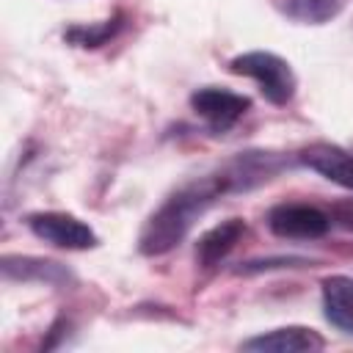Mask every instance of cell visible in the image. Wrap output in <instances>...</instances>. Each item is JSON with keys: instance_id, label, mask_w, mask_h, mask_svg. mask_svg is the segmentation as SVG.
<instances>
[{"instance_id": "obj_1", "label": "cell", "mask_w": 353, "mask_h": 353, "mask_svg": "<svg viewBox=\"0 0 353 353\" xmlns=\"http://www.w3.org/2000/svg\"><path fill=\"white\" fill-rule=\"evenodd\" d=\"M229 196L218 171L196 176L176 188L143 223L138 234V251L143 256H163L174 251L196 226V221L218 201Z\"/></svg>"}, {"instance_id": "obj_2", "label": "cell", "mask_w": 353, "mask_h": 353, "mask_svg": "<svg viewBox=\"0 0 353 353\" xmlns=\"http://www.w3.org/2000/svg\"><path fill=\"white\" fill-rule=\"evenodd\" d=\"M229 72L254 80L270 105L292 102L295 88H298V77H295L290 61H284L281 55L268 52V50H248V52L234 55L229 61Z\"/></svg>"}, {"instance_id": "obj_3", "label": "cell", "mask_w": 353, "mask_h": 353, "mask_svg": "<svg viewBox=\"0 0 353 353\" xmlns=\"http://www.w3.org/2000/svg\"><path fill=\"white\" fill-rule=\"evenodd\" d=\"M292 165V157L281 152H265V149H251V152H237L234 157L223 160L215 171L226 188V193H248L270 179H276L281 171Z\"/></svg>"}, {"instance_id": "obj_4", "label": "cell", "mask_w": 353, "mask_h": 353, "mask_svg": "<svg viewBox=\"0 0 353 353\" xmlns=\"http://www.w3.org/2000/svg\"><path fill=\"white\" fill-rule=\"evenodd\" d=\"M25 226L39 240H44L55 248H63V251H88L99 243L97 232L72 212H58V210L30 212L25 218Z\"/></svg>"}, {"instance_id": "obj_5", "label": "cell", "mask_w": 353, "mask_h": 353, "mask_svg": "<svg viewBox=\"0 0 353 353\" xmlns=\"http://www.w3.org/2000/svg\"><path fill=\"white\" fill-rule=\"evenodd\" d=\"M188 102H190V110L212 132H229L251 110V97L229 91L223 85H201L190 94Z\"/></svg>"}, {"instance_id": "obj_6", "label": "cell", "mask_w": 353, "mask_h": 353, "mask_svg": "<svg viewBox=\"0 0 353 353\" xmlns=\"http://www.w3.org/2000/svg\"><path fill=\"white\" fill-rule=\"evenodd\" d=\"M268 229L276 237H287V240H317L328 234L331 215L314 204H301V201L276 204L268 212Z\"/></svg>"}, {"instance_id": "obj_7", "label": "cell", "mask_w": 353, "mask_h": 353, "mask_svg": "<svg viewBox=\"0 0 353 353\" xmlns=\"http://www.w3.org/2000/svg\"><path fill=\"white\" fill-rule=\"evenodd\" d=\"M295 157H298L301 165L317 171L328 182H334V185H339L345 190H353V152H347V149H342L336 143L317 141V143L303 146Z\"/></svg>"}, {"instance_id": "obj_8", "label": "cell", "mask_w": 353, "mask_h": 353, "mask_svg": "<svg viewBox=\"0 0 353 353\" xmlns=\"http://www.w3.org/2000/svg\"><path fill=\"white\" fill-rule=\"evenodd\" d=\"M243 350L254 353H314L325 347V339L306 325H284L265 334H256L240 345Z\"/></svg>"}, {"instance_id": "obj_9", "label": "cell", "mask_w": 353, "mask_h": 353, "mask_svg": "<svg viewBox=\"0 0 353 353\" xmlns=\"http://www.w3.org/2000/svg\"><path fill=\"white\" fill-rule=\"evenodd\" d=\"M3 276L8 281H39V284H52V287L74 284V273L66 265L41 259V256H22V254L3 256Z\"/></svg>"}, {"instance_id": "obj_10", "label": "cell", "mask_w": 353, "mask_h": 353, "mask_svg": "<svg viewBox=\"0 0 353 353\" xmlns=\"http://www.w3.org/2000/svg\"><path fill=\"white\" fill-rule=\"evenodd\" d=\"M245 234V221L243 218H226L221 223H215L212 229H207L199 243H196V262L201 268H215L218 262H223L232 248L243 240Z\"/></svg>"}, {"instance_id": "obj_11", "label": "cell", "mask_w": 353, "mask_h": 353, "mask_svg": "<svg viewBox=\"0 0 353 353\" xmlns=\"http://www.w3.org/2000/svg\"><path fill=\"white\" fill-rule=\"evenodd\" d=\"M323 314L342 334H353V276H328L323 279Z\"/></svg>"}, {"instance_id": "obj_12", "label": "cell", "mask_w": 353, "mask_h": 353, "mask_svg": "<svg viewBox=\"0 0 353 353\" xmlns=\"http://www.w3.org/2000/svg\"><path fill=\"white\" fill-rule=\"evenodd\" d=\"M281 11L301 25H325L345 8V0H279Z\"/></svg>"}, {"instance_id": "obj_13", "label": "cell", "mask_w": 353, "mask_h": 353, "mask_svg": "<svg viewBox=\"0 0 353 353\" xmlns=\"http://www.w3.org/2000/svg\"><path fill=\"white\" fill-rule=\"evenodd\" d=\"M124 28V14H116L105 22H97V25H72L63 30V39L74 47H83V50H94V47H102L108 44L119 30Z\"/></svg>"}, {"instance_id": "obj_14", "label": "cell", "mask_w": 353, "mask_h": 353, "mask_svg": "<svg viewBox=\"0 0 353 353\" xmlns=\"http://www.w3.org/2000/svg\"><path fill=\"white\" fill-rule=\"evenodd\" d=\"M306 265L303 256H273V259H251L237 268V273H259V270H273V268H298Z\"/></svg>"}]
</instances>
